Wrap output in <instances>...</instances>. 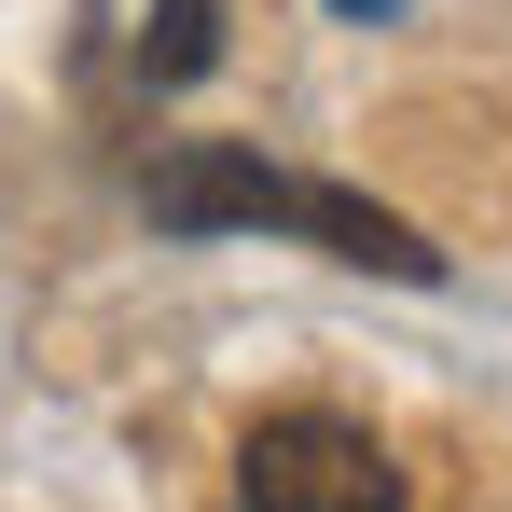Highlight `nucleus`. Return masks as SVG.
<instances>
[{
    "label": "nucleus",
    "instance_id": "1",
    "mask_svg": "<svg viewBox=\"0 0 512 512\" xmlns=\"http://www.w3.org/2000/svg\"><path fill=\"white\" fill-rule=\"evenodd\" d=\"M402 499H416L402 457L333 402L250 416V443H236V512H402Z\"/></svg>",
    "mask_w": 512,
    "mask_h": 512
},
{
    "label": "nucleus",
    "instance_id": "2",
    "mask_svg": "<svg viewBox=\"0 0 512 512\" xmlns=\"http://www.w3.org/2000/svg\"><path fill=\"white\" fill-rule=\"evenodd\" d=\"M139 208H153V236H305V180L263 167L250 139H180V153H153Z\"/></svg>",
    "mask_w": 512,
    "mask_h": 512
},
{
    "label": "nucleus",
    "instance_id": "3",
    "mask_svg": "<svg viewBox=\"0 0 512 512\" xmlns=\"http://www.w3.org/2000/svg\"><path fill=\"white\" fill-rule=\"evenodd\" d=\"M222 70V0H153L139 28V84H208Z\"/></svg>",
    "mask_w": 512,
    "mask_h": 512
},
{
    "label": "nucleus",
    "instance_id": "4",
    "mask_svg": "<svg viewBox=\"0 0 512 512\" xmlns=\"http://www.w3.org/2000/svg\"><path fill=\"white\" fill-rule=\"evenodd\" d=\"M333 14H346V28H388V14H402V0H333Z\"/></svg>",
    "mask_w": 512,
    "mask_h": 512
}]
</instances>
